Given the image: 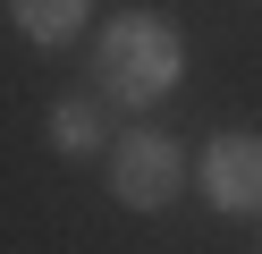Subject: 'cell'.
Here are the masks:
<instances>
[{
    "label": "cell",
    "instance_id": "4",
    "mask_svg": "<svg viewBox=\"0 0 262 254\" xmlns=\"http://www.w3.org/2000/svg\"><path fill=\"white\" fill-rule=\"evenodd\" d=\"M51 144H59V152H76V161H85V152H102V144H110V110H102L93 93L51 102Z\"/></svg>",
    "mask_w": 262,
    "mask_h": 254
},
{
    "label": "cell",
    "instance_id": "2",
    "mask_svg": "<svg viewBox=\"0 0 262 254\" xmlns=\"http://www.w3.org/2000/svg\"><path fill=\"white\" fill-rule=\"evenodd\" d=\"M178 186H186V152H178L161 127H136V135L110 144V195H119L127 212H161Z\"/></svg>",
    "mask_w": 262,
    "mask_h": 254
},
{
    "label": "cell",
    "instance_id": "3",
    "mask_svg": "<svg viewBox=\"0 0 262 254\" xmlns=\"http://www.w3.org/2000/svg\"><path fill=\"white\" fill-rule=\"evenodd\" d=\"M194 178H203V195L220 203V212H262V135H245V127L211 135Z\"/></svg>",
    "mask_w": 262,
    "mask_h": 254
},
{
    "label": "cell",
    "instance_id": "5",
    "mask_svg": "<svg viewBox=\"0 0 262 254\" xmlns=\"http://www.w3.org/2000/svg\"><path fill=\"white\" fill-rule=\"evenodd\" d=\"M9 17H17L26 43H68V34H85L93 0H9Z\"/></svg>",
    "mask_w": 262,
    "mask_h": 254
},
{
    "label": "cell",
    "instance_id": "1",
    "mask_svg": "<svg viewBox=\"0 0 262 254\" xmlns=\"http://www.w3.org/2000/svg\"><path fill=\"white\" fill-rule=\"evenodd\" d=\"M93 76H102V93H110V102L144 110V102H161L178 76H186V43H178V26H169V17L127 9V17H110L102 51H93Z\"/></svg>",
    "mask_w": 262,
    "mask_h": 254
}]
</instances>
